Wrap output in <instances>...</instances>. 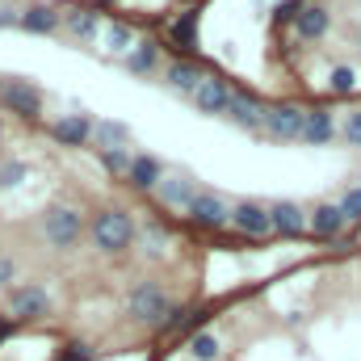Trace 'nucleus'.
I'll use <instances>...</instances> for the list:
<instances>
[{"instance_id":"1","label":"nucleus","mask_w":361,"mask_h":361,"mask_svg":"<svg viewBox=\"0 0 361 361\" xmlns=\"http://www.w3.org/2000/svg\"><path fill=\"white\" fill-rule=\"evenodd\" d=\"M92 244H97V252H105V257L126 252V248L135 244V219H130L126 210H101V214L92 219Z\"/></svg>"},{"instance_id":"2","label":"nucleus","mask_w":361,"mask_h":361,"mask_svg":"<svg viewBox=\"0 0 361 361\" xmlns=\"http://www.w3.org/2000/svg\"><path fill=\"white\" fill-rule=\"evenodd\" d=\"M126 311H130L135 324H160L164 328V319H169L173 307H169V294H164L160 281H139L130 290V298H126Z\"/></svg>"},{"instance_id":"3","label":"nucleus","mask_w":361,"mask_h":361,"mask_svg":"<svg viewBox=\"0 0 361 361\" xmlns=\"http://www.w3.org/2000/svg\"><path fill=\"white\" fill-rule=\"evenodd\" d=\"M42 231H47V244H55L59 252H68L72 244H80L85 214H80L76 206H55V210H47V219H42Z\"/></svg>"},{"instance_id":"4","label":"nucleus","mask_w":361,"mask_h":361,"mask_svg":"<svg viewBox=\"0 0 361 361\" xmlns=\"http://www.w3.org/2000/svg\"><path fill=\"white\" fill-rule=\"evenodd\" d=\"M8 315L13 319H42V315H51V294L34 281L13 286L8 290Z\"/></svg>"},{"instance_id":"5","label":"nucleus","mask_w":361,"mask_h":361,"mask_svg":"<svg viewBox=\"0 0 361 361\" xmlns=\"http://www.w3.org/2000/svg\"><path fill=\"white\" fill-rule=\"evenodd\" d=\"M302 126H307V109L302 105H273L269 118H265V130H269L277 143L302 139Z\"/></svg>"},{"instance_id":"6","label":"nucleus","mask_w":361,"mask_h":361,"mask_svg":"<svg viewBox=\"0 0 361 361\" xmlns=\"http://www.w3.org/2000/svg\"><path fill=\"white\" fill-rule=\"evenodd\" d=\"M231 227L244 231V235H252V240L269 235L273 231L269 206H261V202H240V206H231Z\"/></svg>"},{"instance_id":"7","label":"nucleus","mask_w":361,"mask_h":361,"mask_svg":"<svg viewBox=\"0 0 361 361\" xmlns=\"http://www.w3.org/2000/svg\"><path fill=\"white\" fill-rule=\"evenodd\" d=\"M231 101H235V89L227 80H219V76H206L202 89L193 92V105L202 114H231Z\"/></svg>"},{"instance_id":"8","label":"nucleus","mask_w":361,"mask_h":361,"mask_svg":"<svg viewBox=\"0 0 361 361\" xmlns=\"http://www.w3.org/2000/svg\"><path fill=\"white\" fill-rule=\"evenodd\" d=\"M189 214H193V223H202V227H227L231 223V206L219 197V193H197V202L189 206Z\"/></svg>"},{"instance_id":"9","label":"nucleus","mask_w":361,"mask_h":361,"mask_svg":"<svg viewBox=\"0 0 361 361\" xmlns=\"http://www.w3.org/2000/svg\"><path fill=\"white\" fill-rule=\"evenodd\" d=\"M269 219H273V231L277 235H302V231H311V219L302 214L298 202H273Z\"/></svg>"},{"instance_id":"10","label":"nucleus","mask_w":361,"mask_h":361,"mask_svg":"<svg viewBox=\"0 0 361 361\" xmlns=\"http://www.w3.org/2000/svg\"><path fill=\"white\" fill-rule=\"evenodd\" d=\"M92 130H97V126H92L85 114H63V118L51 122V135H55L59 143H68V147H85L92 139Z\"/></svg>"},{"instance_id":"11","label":"nucleus","mask_w":361,"mask_h":361,"mask_svg":"<svg viewBox=\"0 0 361 361\" xmlns=\"http://www.w3.org/2000/svg\"><path fill=\"white\" fill-rule=\"evenodd\" d=\"M4 105L13 114H21V118H42V92L34 89V85H25V80H13L4 89Z\"/></svg>"},{"instance_id":"12","label":"nucleus","mask_w":361,"mask_h":361,"mask_svg":"<svg viewBox=\"0 0 361 361\" xmlns=\"http://www.w3.org/2000/svg\"><path fill=\"white\" fill-rule=\"evenodd\" d=\"M328 25H332V13H328L324 4H307V8H298V21H294L298 38L315 42V38H324V34H328Z\"/></svg>"},{"instance_id":"13","label":"nucleus","mask_w":361,"mask_h":361,"mask_svg":"<svg viewBox=\"0 0 361 361\" xmlns=\"http://www.w3.org/2000/svg\"><path fill=\"white\" fill-rule=\"evenodd\" d=\"M231 118H235L240 126H248V130H265L269 109H265L252 92H235V101H231Z\"/></svg>"},{"instance_id":"14","label":"nucleus","mask_w":361,"mask_h":361,"mask_svg":"<svg viewBox=\"0 0 361 361\" xmlns=\"http://www.w3.org/2000/svg\"><path fill=\"white\" fill-rule=\"evenodd\" d=\"M336 135V114L332 109H307V126H302V143L324 147Z\"/></svg>"},{"instance_id":"15","label":"nucleus","mask_w":361,"mask_h":361,"mask_svg":"<svg viewBox=\"0 0 361 361\" xmlns=\"http://www.w3.org/2000/svg\"><path fill=\"white\" fill-rule=\"evenodd\" d=\"M349 219H345V210L341 206H315V214H311V235H319V240H336L341 235V227H345Z\"/></svg>"},{"instance_id":"16","label":"nucleus","mask_w":361,"mask_h":361,"mask_svg":"<svg viewBox=\"0 0 361 361\" xmlns=\"http://www.w3.org/2000/svg\"><path fill=\"white\" fill-rule=\"evenodd\" d=\"M156 193H160V202H164V206L185 210V214H189V206L197 202V189H193L189 180H180V177H164V185H160Z\"/></svg>"},{"instance_id":"17","label":"nucleus","mask_w":361,"mask_h":361,"mask_svg":"<svg viewBox=\"0 0 361 361\" xmlns=\"http://www.w3.org/2000/svg\"><path fill=\"white\" fill-rule=\"evenodd\" d=\"M63 25V17L47 4H34V8H21V30L25 34H55Z\"/></svg>"},{"instance_id":"18","label":"nucleus","mask_w":361,"mask_h":361,"mask_svg":"<svg viewBox=\"0 0 361 361\" xmlns=\"http://www.w3.org/2000/svg\"><path fill=\"white\" fill-rule=\"evenodd\" d=\"M130 185H135V189H160V185H164V169H160V160H156V156H135Z\"/></svg>"},{"instance_id":"19","label":"nucleus","mask_w":361,"mask_h":361,"mask_svg":"<svg viewBox=\"0 0 361 361\" xmlns=\"http://www.w3.org/2000/svg\"><path fill=\"white\" fill-rule=\"evenodd\" d=\"M164 76H169V85H173L177 92H185V97H193V92L202 89V80H206V76H202L193 63H185V59L169 63V72H164Z\"/></svg>"},{"instance_id":"20","label":"nucleus","mask_w":361,"mask_h":361,"mask_svg":"<svg viewBox=\"0 0 361 361\" xmlns=\"http://www.w3.org/2000/svg\"><path fill=\"white\" fill-rule=\"evenodd\" d=\"M156 63H160V47L147 38V42H139L130 55H126V68L135 72V76H152L156 72Z\"/></svg>"},{"instance_id":"21","label":"nucleus","mask_w":361,"mask_h":361,"mask_svg":"<svg viewBox=\"0 0 361 361\" xmlns=\"http://www.w3.org/2000/svg\"><path fill=\"white\" fill-rule=\"evenodd\" d=\"M105 47H109L114 55H130L139 42H135V30H130V25L114 21V25H105Z\"/></svg>"},{"instance_id":"22","label":"nucleus","mask_w":361,"mask_h":361,"mask_svg":"<svg viewBox=\"0 0 361 361\" xmlns=\"http://www.w3.org/2000/svg\"><path fill=\"white\" fill-rule=\"evenodd\" d=\"M173 42H177L180 51H197V8L193 13H185L180 21H173Z\"/></svg>"},{"instance_id":"23","label":"nucleus","mask_w":361,"mask_h":361,"mask_svg":"<svg viewBox=\"0 0 361 361\" xmlns=\"http://www.w3.org/2000/svg\"><path fill=\"white\" fill-rule=\"evenodd\" d=\"M68 30L80 38V42H89V38H97V13H89V8H76V13H68Z\"/></svg>"},{"instance_id":"24","label":"nucleus","mask_w":361,"mask_h":361,"mask_svg":"<svg viewBox=\"0 0 361 361\" xmlns=\"http://www.w3.org/2000/svg\"><path fill=\"white\" fill-rule=\"evenodd\" d=\"M189 353L197 361H214L219 353H223V345H219V336L214 332H197L193 341H189Z\"/></svg>"},{"instance_id":"25","label":"nucleus","mask_w":361,"mask_h":361,"mask_svg":"<svg viewBox=\"0 0 361 361\" xmlns=\"http://www.w3.org/2000/svg\"><path fill=\"white\" fill-rule=\"evenodd\" d=\"M92 139H97L105 152H114V147H122V139H126V126H118V122H97Z\"/></svg>"},{"instance_id":"26","label":"nucleus","mask_w":361,"mask_h":361,"mask_svg":"<svg viewBox=\"0 0 361 361\" xmlns=\"http://www.w3.org/2000/svg\"><path fill=\"white\" fill-rule=\"evenodd\" d=\"M164 248H169L164 227H160V223H147V227H143V252H147V257H164Z\"/></svg>"},{"instance_id":"27","label":"nucleus","mask_w":361,"mask_h":361,"mask_svg":"<svg viewBox=\"0 0 361 361\" xmlns=\"http://www.w3.org/2000/svg\"><path fill=\"white\" fill-rule=\"evenodd\" d=\"M101 164H105L114 177H130V169H135V156H126L122 147H114V152H105V156H101Z\"/></svg>"},{"instance_id":"28","label":"nucleus","mask_w":361,"mask_h":361,"mask_svg":"<svg viewBox=\"0 0 361 361\" xmlns=\"http://www.w3.org/2000/svg\"><path fill=\"white\" fill-rule=\"evenodd\" d=\"M25 177H30V164H25V160H8V164H0V189H17Z\"/></svg>"},{"instance_id":"29","label":"nucleus","mask_w":361,"mask_h":361,"mask_svg":"<svg viewBox=\"0 0 361 361\" xmlns=\"http://www.w3.org/2000/svg\"><path fill=\"white\" fill-rule=\"evenodd\" d=\"M328 85H332V92H341V97H345V92L357 89V72H353V68H336Z\"/></svg>"},{"instance_id":"30","label":"nucleus","mask_w":361,"mask_h":361,"mask_svg":"<svg viewBox=\"0 0 361 361\" xmlns=\"http://www.w3.org/2000/svg\"><path fill=\"white\" fill-rule=\"evenodd\" d=\"M341 135H345V143H349V147H361V109H353V114L345 118Z\"/></svg>"},{"instance_id":"31","label":"nucleus","mask_w":361,"mask_h":361,"mask_svg":"<svg viewBox=\"0 0 361 361\" xmlns=\"http://www.w3.org/2000/svg\"><path fill=\"white\" fill-rule=\"evenodd\" d=\"M336 206L345 210V219H361V185H353V189H349Z\"/></svg>"},{"instance_id":"32","label":"nucleus","mask_w":361,"mask_h":361,"mask_svg":"<svg viewBox=\"0 0 361 361\" xmlns=\"http://www.w3.org/2000/svg\"><path fill=\"white\" fill-rule=\"evenodd\" d=\"M89 357H92L89 345H68V349H63V353H59L55 361H89Z\"/></svg>"},{"instance_id":"33","label":"nucleus","mask_w":361,"mask_h":361,"mask_svg":"<svg viewBox=\"0 0 361 361\" xmlns=\"http://www.w3.org/2000/svg\"><path fill=\"white\" fill-rule=\"evenodd\" d=\"M13 281H17V261L0 257V286H13Z\"/></svg>"},{"instance_id":"34","label":"nucleus","mask_w":361,"mask_h":361,"mask_svg":"<svg viewBox=\"0 0 361 361\" xmlns=\"http://www.w3.org/2000/svg\"><path fill=\"white\" fill-rule=\"evenodd\" d=\"M8 25H21V8H8V4H0V30H8Z\"/></svg>"},{"instance_id":"35","label":"nucleus","mask_w":361,"mask_h":361,"mask_svg":"<svg viewBox=\"0 0 361 361\" xmlns=\"http://www.w3.org/2000/svg\"><path fill=\"white\" fill-rule=\"evenodd\" d=\"M0 135H4V126H0Z\"/></svg>"}]
</instances>
